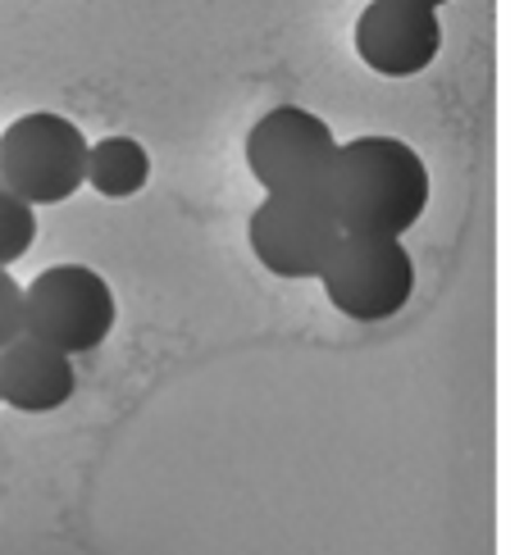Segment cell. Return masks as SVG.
I'll use <instances>...</instances> for the list:
<instances>
[{"label":"cell","instance_id":"6da1fadb","mask_svg":"<svg viewBox=\"0 0 524 555\" xmlns=\"http://www.w3.org/2000/svg\"><path fill=\"white\" fill-rule=\"evenodd\" d=\"M319 192L333 205L342 233L406 237L433 201V173L410 142L370 132L356 142H337Z\"/></svg>","mask_w":524,"mask_h":555},{"label":"cell","instance_id":"7a4b0ae2","mask_svg":"<svg viewBox=\"0 0 524 555\" xmlns=\"http://www.w3.org/2000/svg\"><path fill=\"white\" fill-rule=\"evenodd\" d=\"M87 151L74 119L33 109L0 132V182L28 205H64L87 182Z\"/></svg>","mask_w":524,"mask_h":555},{"label":"cell","instance_id":"3957f363","mask_svg":"<svg viewBox=\"0 0 524 555\" xmlns=\"http://www.w3.org/2000/svg\"><path fill=\"white\" fill-rule=\"evenodd\" d=\"M319 283H324V296L337 314L356 323H387L410 306L420 273L401 237L342 233Z\"/></svg>","mask_w":524,"mask_h":555},{"label":"cell","instance_id":"277c9868","mask_svg":"<svg viewBox=\"0 0 524 555\" xmlns=\"http://www.w3.org/2000/svg\"><path fill=\"white\" fill-rule=\"evenodd\" d=\"M114 323H119V296L91 264H51L33 278V287H23V333L68 356L105 346Z\"/></svg>","mask_w":524,"mask_h":555},{"label":"cell","instance_id":"5b68a950","mask_svg":"<svg viewBox=\"0 0 524 555\" xmlns=\"http://www.w3.org/2000/svg\"><path fill=\"white\" fill-rule=\"evenodd\" d=\"M246 237L256 260L287 283L302 278H319L333 256V246L342 242V223L333 215V205L324 192H265V201L251 210Z\"/></svg>","mask_w":524,"mask_h":555},{"label":"cell","instance_id":"8992f818","mask_svg":"<svg viewBox=\"0 0 524 555\" xmlns=\"http://www.w3.org/2000/svg\"><path fill=\"white\" fill-rule=\"evenodd\" d=\"M337 155L329 119L306 105H273L246 132V169L265 192H310L324 188Z\"/></svg>","mask_w":524,"mask_h":555},{"label":"cell","instance_id":"52a82bcc","mask_svg":"<svg viewBox=\"0 0 524 555\" xmlns=\"http://www.w3.org/2000/svg\"><path fill=\"white\" fill-rule=\"evenodd\" d=\"M356 55L379 78H416L443 55V18L420 0H370L356 18Z\"/></svg>","mask_w":524,"mask_h":555},{"label":"cell","instance_id":"ba28073f","mask_svg":"<svg viewBox=\"0 0 524 555\" xmlns=\"http://www.w3.org/2000/svg\"><path fill=\"white\" fill-rule=\"evenodd\" d=\"M74 391L78 369L74 356L60 351V346L23 333L0 351V405L18 414H51L74 401Z\"/></svg>","mask_w":524,"mask_h":555},{"label":"cell","instance_id":"9c48e42d","mask_svg":"<svg viewBox=\"0 0 524 555\" xmlns=\"http://www.w3.org/2000/svg\"><path fill=\"white\" fill-rule=\"evenodd\" d=\"M87 182L105 201H128L146 192L151 182V151L137 137H101L87 151Z\"/></svg>","mask_w":524,"mask_h":555},{"label":"cell","instance_id":"30bf717a","mask_svg":"<svg viewBox=\"0 0 524 555\" xmlns=\"http://www.w3.org/2000/svg\"><path fill=\"white\" fill-rule=\"evenodd\" d=\"M37 205H28L23 196H14L5 182H0V269L18 264L37 242Z\"/></svg>","mask_w":524,"mask_h":555},{"label":"cell","instance_id":"8fae6325","mask_svg":"<svg viewBox=\"0 0 524 555\" xmlns=\"http://www.w3.org/2000/svg\"><path fill=\"white\" fill-rule=\"evenodd\" d=\"M23 337V287L14 283L10 269H0V351Z\"/></svg>","mask_w":524,"mask_h":555},{"label":"cell","instance_id":"7c38bea8","mask_svg":"<svg viewBox=\"0 0 524 555\" xmlns=\"http://www.w3.org/2000/svg\"><path fill=\"white\" fill-rule=\"evenodd\" d=\"M420 5H429V10H443V5H451V0H420Z\"/></svg>","mask_w":524,"mask_h":555}]
</instances>
